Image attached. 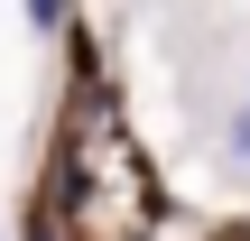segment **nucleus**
<instances>
[{
	"mask_svg": "<svg viewBox=\"0 0 250 241\" xmlns=\"http://www.w3.org/2000/svg\"><path fill=\"white\" fill-rule=\"evenodd\" d=\"M241 111H250V74H241Z\"/></svg>",
	"mask_w": 250,
	"mask_h": 241,
	"instance_id": "f03ea898",
	"label": "nucleus"
},
{
	"mask_svg": "<svg viewBox=\"0 0 250 241\" xmlns=\"http://www.w3.org/2000/svg\"><path fill=\"white\" fill-rule=\"evenodd\" d=\"M223 158H232V167H250V111H232V121H223Z\"/></svg>",
	"mask_w": 250,
	"mask_h": 241,
	"instance_id": "f257e3e1",
	"label": "nucleus"
}]
</instances>
